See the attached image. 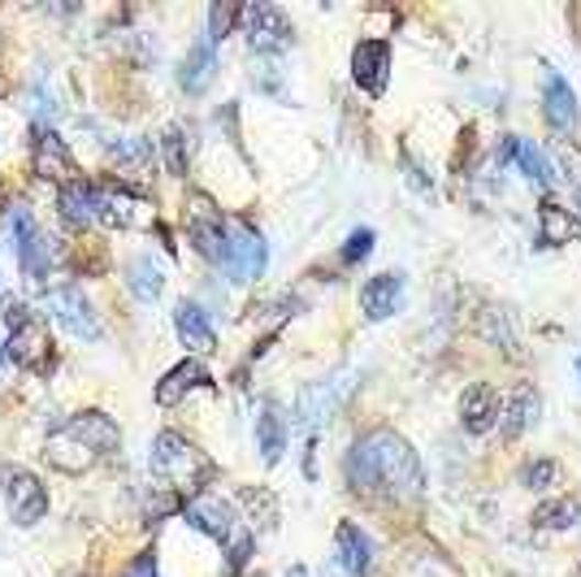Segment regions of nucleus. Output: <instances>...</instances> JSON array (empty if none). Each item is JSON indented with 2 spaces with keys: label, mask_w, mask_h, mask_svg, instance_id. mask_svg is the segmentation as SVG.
<instances>
[{
  "label": "nucleus",
  "mask_w": 581,
  "mask_h": 577,
  "mask_svg": "<svg viewBox=\"0 0 581 577\" xmlns=\"http://www.w3.org/2000/svg\"><path fill=\"white\" fill-rule=\"evenodd\" d=\"M234 18H239V9H230V4H213V9H209V44H221V40L230 35Z\"/></svg>",
  "instance_id": "7c9ffc66"
},
{
  "label": "nucleus",
  "mask_w": 581,
  "mask_h": 577,
  "mask_svg": "<svg viewBox=\"0 0 581 577\" xmlns=\"http://www.w3.org/2000/svg\"><path fill=\"white\" fill-rule=\"evenodd\" d=\"M234 283H252L265 274V239L252 230V226H234L230 230V243H226V261Z\"/></svg>",
  "instance_id": "9b49d317"
},
{
  "label": "nucleus",
  "mask_w": 581,
  "mask_h": 577,
  "mask_svg": "<svg viewBox=\"0 0 581 577\" xmlns=\"http://www.w3.org/2000/svg\"><path fill=\"white\" fill-rule=\"evenodd\" d=\"M239 18H243V35H248L252 53H278V48L290 44V22L283 9H274V4H248V9H239Z\"/></svg>",
  "instance_id": "1a4fd4ad"
},
{
  "label": "nucleus",
  "mask_w": 581,
  "mask_h": 577,
  "mask_svg": "<svg viewBox=\"0 0 581 577\" xmlns=\"http://www.w3.org/2000/svg\"><path fill=\"white\" fill-rule=\"evenodd\" d=\"M118 447H122L118 422H113L109 413H100V409H87V413H78L66 426H57V431L48 434L44 456H48L62 473H83V469H91L100 456H109V451H118Z\"/></svg>",
  "instance_id": "f03ea898"
},
{
  "label": "nucleus",
  "mask_w": 581,
  "mask_h": 577,
  "mask_svg": "<svg viewBox=\"0 0 581 577\" xmlns=\"http://www.w3.org/2000/svg\"><path fill=\"white\" fill-rule=\"evenodd\" d=\"M196 387H205V391H213V373L205 369L200 361H183V364H174L161 382H156V404H178L187 391H196Z\"/></svg>",
  "instance_id": "6ab92c4d"
},
{
  "label": "nucleus",
  "mask_w": 581,
  "mask_h": 577,
  "mask_svg": "<svg viewBox=\"0 0 581 577\" xmlns=\"http://www.w3.org/2000/svg\"><path fill=\"white\" fill-rule=\"evenodd\" d=\"M287 417H283V409L274 404V400H265L261 404V417H256V447H261V460L265 465H278L283 460V451H287Z\"/></svg>",
  "instance_id": "aec40b11"
},
{
  "label": "nucleus",
  "mask_w": 581,
  "mask_h": 577,
  "mask_svg": "<svg viewBox=\"0 0 581 577\" xmlns=\"http://www.w3.org/2000/svg\"><path fill=\"white\" fill-rule=\"evenodd\" d=\"M404 577H460V574H456V565H447L442 556H430V552H426V556H417V560L404 569Z\"/></svg>",
  "instance_id": "c756f323"
},
{
  "label": "nucleus",
  "mask_w": 581,
  "mask_h": 577,
  "mask_svg": "<svg viewBox=\"0 0 581 577\" xmlns=\"http://www.w3.org/2000/svg\"><path fill=\"white\" fill-rule=\"evenodd\" d=\"M369 252H373V230L361 226V230H352V235H348V243H343V261H348V265H357V261H364Z\"/></svg>",
  "instance_id": "2f4dec72"
},
{
  "label": "nucleus",
  "mask_w": 581,
  "mask_h": 577,
  "mask_svg": "<svg viewBox=\"0 0 581 577\" xmlns=\"http://www.w3.org/2000/svg\"><path fill=\"white\" fill-rule=\"evenodd\" d=\"M335 560L339 569L352 577H369L373 569V538L364 534L357 521H343L339 534H335Z\"/></svg>",
  "instance_id": "dca6fc26"
},
{
  "label": "nucleus",
  "mask_w": 581,
  "mask_h": 577,
  "mask_svg": "<svg viewBox=\"0 0 581 577\" xmlns=\"http://www.w3.org/2000/svg\"><path fill=\"white\" fill-rule=\"evenodd\" d=\"M500 413H504V395L491 382H473L460 395V426L469 434H491L500 426Z\"/></svg>",
  "instance_id": "ddd939ff"
},
{
  "label": "nucleus",
  "mask_w": 581,
  "mask_h": 577,
  "mask_svg": "<svg viewBox=\"0 0 581 577\" xmlns=\"http://www.w3.org/2000/svg\"><path fill=\"white\" fill-rule=\"evenodd\" d=\"M62 214H66V221H74V226H91L96 221V205H100V196H96V183L91 178H74V183H66L62 187Z\"/></svg>",
  "instance_id": "5701e85b"
},
{
  "label": "nucleus",
  "mask_w": 581,
  "mask_h": 577,
  "mask_svg": "<svg viewBox=\"0 0 581 577\" xmlns=\"http://www.w3.org/2000/svg\"><path fill=\"white\" fill-rule=\"evenodd\" d=\"M399 304H404V274H373L361 287V313L369 322L395 317Z\"/></svg>",
  "instance_id": "a211bd4d"
},
{
  "label": "nucleus",
  "mask_w": 581,
  "mask_h": 577,
  "mask_svg": "<svg viewBox=\"0 0 581 577\" xmlns=\"http://www.w3.org/2000/svg\"><path fill=\"white\" fill-rule=\"evenodd\" d=\"M187 235H191V243H196L200 257L226 261V243H230V235H226L221 214L213 209L209 196H191V209H187Z\"/></svg>",
  "instance_id": "9d476101"
},
{
  "label": "nucleus",
  "mask_w": 581,
  "mask_h": 577,
  "mask_svg": "<svg viewBox=\"0 0 581 577\" xmlns=\"http://www.w3.org/2000/svg\"><path fill=\"white\" fill-rule=\"evenodd\" d=\"M161 148H165V165H169V174H187V135L178 131V127H169L165 131V140H161Z\"/></svg>",
  "instance_id": "c85d7f7f"
},
{
  "label": "nucleus",
  "mask_w": 581,
  "mask_h": 577,
  "mask_svg": "<svg viewBox=\"0 0 581 577\" xmlns=\"http://www.w3.org/2000/svg\"><path fill=\"white\" fill-rule=\"evenodd\" d=\"M581 508L573 500H551V504H542L534 512V521L542 525V530H569V525H578Z\"/></svg>",
  "instance_id": "bb28decb"
},
{
  "label": "nucleus",
  "mask_w": 581,
  "mask_h": 577,
  "mask_svg": "<svg viewBox=\"0 0 581 577\" xmlns=\"http://www.w3.org/2000/svg\"><path fill=\"white\" fill-rule=\"evenodd\" d=\"M542 113L547 122L560 131V135H573L581 122V109H578V96L573 87L560 78V74H547V87H542Z\"/></svg>",
  "instance_id": "f3484780"
},
{
  "label": "nucleus",
  "mask_w": 581,
  "mask_h": 577,
  "mask_svg": "<svg viewBox=\"0 0 581 577\" xmlns=\"http://www.w3.org/2000/svg\"><path fill=\"white\" fill-rule=\"evenodd\" d=\"M560 465L556 460H534V465H525V473H520V482L529 487V491H547V487H560Z\"/></svg>",
  "instance_id": "cd10ccee"
},
{
  "label": "nucleus",
  "mask_w": 581,
  "mask_h": 577,
  "mask_svg": "<svg viewBox=\"0 0 581 577\" xmlns=\"http://www.w3.org/2000/svg\"><path fill=\"white\" fill-rule=\"evenodd\" d=\"M4 322H9V344H4V352L13 357L18 364H26V369H40V364L48 361V326H44V317L40 313H31V308H22L18 300H4Z\"/></svg>",
  "instance_id": "39448f33"
},
{
  "label": "nucleus",
  "mask_w": 581,
  "mask_h": 577,
  "mask_svg": "<svg viewBox=\"0 0 581 577\" xmlns=\"http://www.w3.org/2000/svg\"><path fill=\"white\" fill-rule=\"evenodd\" d=\"M152 469L169 482V487H178V491H205L200 482L205 478H213V460L196 447V443H187L183 434L165 431L156 434V443H152Z\"/></svg>",
  "instance_id": "7ed1b4c3"
},
{
  "label": "nucleus",
  "mask_w": 581,
  "mask_h": 577,
  "mask_svg": "<svg viewBox=\"0 0 581 577\" xmlns=\"http://www.w3.org/2000/svg\"><path fill=\"white\" fill-rule=\"evenodd\" d=\"M538 239L547 243V248H564L569 239H578V217L569 214L560 200H542L538 205Z\"/></svg>",
  "instance_id": "412c9836"
},
{
  "label": "nucleus",
  "mask_w": 581,
  "mask_h": 577,
  "mask_svg": "<svg viewBox=\"0 0 581 577\" xmlns=\"http://www.w3.org/2000/svg\"><path fill=\"white\" fill-rule=\"evenodd\" d=\"M578 373H581V361H578Z\"/></svg>",
  "instance_id": "e433bc0d"
},
{
  "label": "nucleus",
  "mask_w": 581,
  "mask_h": 577,
  "mask_svg": "<svg viewBox=\"0 0 581 577\" xmlns=\"http://www.w3.org/2000/svg\"><path fill=\"white\" fill-rule=\"evenodd\" d=\"M174 330H178V344H183L187 352H196V357L218 352V330H213L209 313H205L196 300H183V304L174 308Z\"/></svg>",
  "instance_id": "2eb2a0df"
},
{
  "label": "nucleus",
  "mask_w": 581,
  "mask_h": 577,
  "mask_svg": "<svg viewBox=\"0 0 581 577\" xmlns=\"http://www.w3.org/2000/svg\"><path fill=\"white\" fill-rule=\"evenodd\" d=\"M500 422H504V434H508V438L529 431V426L538 422V391H534V387H516L508 400H504Z\"/></svg>",
  "instance_id": "b1692460"
},
{
  "label": "nucleus",
  "mask_w": 581,
  "mask_h": 577,
  "mask_svg": "<svg viewBox=\"0 0 581 577\" xmlns=\"http://www.w3.org/2000/svg\"><path fill=\"white\" fill-rule=\"evenodd\" d=\"M9 230H13V243H18V265H22V274H26V279H48V274L57 270V261H62L57 239L44 235V230L35 226V217H31L26 205H13V209H9Z\"/></svg>",
  "instance_id": "20e7f679"
},
{
  "label": "nucleus",
  "mask_w": 581,
  "mask_h": 577,
  "mask_svg": "<svg viewBox=\"0 0 581 577\" xmlns=\"http://www.w3.org/2000/svg\"><path fill=\"white\" fill-rule=\"evenodd\" d=\"M31 156H35V174L40 178H53V183H74L78 170H74V156L66 140L53 131V127H35V140H31Z\"/></svg>",
  "instance_id": "f8f14e48"
},
{
  "label": "nucleus",
  "mask_w": 581,
  "mask_h": 577,
  "mask_svg": "<svg viewBox=\"0 0 581 577\" xmlns=\"http://www.w3.org/2000/svg\"><path fill=\"white\" fill-rule=\"evenodd\" d=\"M348 482H352L361 496L391 500V504H417V500L426 496L421 460H417L413 443L395 431H369L352 443Z\"/></svg>",
  "instance_id": "f257e3e1"
},
{
  "label": "nucleus",
  "mask_w": 581,
  "mask_h": 577,
  "mask_svg": "<svg viewBox=\"0 0 581 577\" xmlns=\"http://www.w3.org/2000/svg\"><path fill=\"white\" fill-rule=\"evenodd\" d=\"M352 78H357L361 91L382 96L386 91V78H391V44L386 40H361L352 48Z\"/></svg>",
  "instance_id": "4468645a"
},
{
  "label": "nucleus",
  "mask_w": 581,
  "mask_h": 577,
  "mask_svg": "<svg viewBox=\"0 0 581 577\" xmlns=\"http://www.w3.org/2000/svg\"><path fill=\"white\" fill-rule=\"evenodd\" d=\"M127 577H156V556H152V552H144V556H140V560L127 569Z\"/></svg>",
  "instance_id": "72a5a7b5"
},
{
  "label": "nucleus",
  "mask_w": 581,
  "mask_h": 577,
  "mask_svg": "<svg viewBox=\"0 0 581 577\" xmlns=\"http://www.w3.org/2000/svg\"><path fill=\"white\" fill-rule=\"evenodd\" d=\"M0 369H4V344H0Z\"/></svg>",
  "instance_id": "c9c22d12"
},
{
  "label": "nucleus",
  "mask_w": 581,
  "mask_h": 577,
  "mask_svg": "<svg viewBox=\"0 0 581 577\" xmlns=\"http://www.w3.org/2000/svg\"><path fill=\"white\" fill-rule=\"evenodd\" d=\"M44 308L70 330L74 339H87V344L100 339V322H96V313H91V300L78 287H48L44 291Z\"/></svg>",
  "instance_id": "6e6552de"
},
{
  "label": "nucleus",
  "mask_w": 581,
  "mask_h": 577,
  "mask_svg": "<svg viewBox=\"0 0 581 577\" xmlns=\"http://www.w3.org/2000/svg\"><path fill=\"white\" fill-rule=\"evenodd\" d=\"M213 74H218V53H213V44H196V48L187 53L183 70H178V83H183L187 96H205L209 83H213Z\"/></svg>",
  "instance_id": "4be33fe9"
},
{
  "label": "nucleus",
  "mask_w": 581,
  "mask_h": 577,
  "mask_svg": "<svg viewBox=\"0 0 581 577\" xmlns=\"http://www.w3.org/2000/svg\"><path fill=\"white\" fill-rule=\"evenodd\" d=\"M504 156H512V161L520 165V174H525L529 183H538V187H551V183H556L547 156L529 144V140H508V144H504ZM504 156H500V161H504Z\"/></svg>",
  "instance_id": "393cba45"
},
{
  "label": "nucleus",
  "mask_w": 581,
  "mask_h": 577,
  "mask_svg": "<svg viewBox=\"0 0 581 577\" xmlns=\"http://www.w3.org/2000/svg\"><path fill=\"white\" fill-rule=\"evenodd\" d=\"M287 577H308V574H304V569H290V574Z\"/></svg>",
  "instance_id": "f704fd0d"
},
{
  "label": "nucleus",
  "mask_w": 581,
  "mask_h": 577,
  "mask_svg": "<svg viewBox=\"0 0 581 577\" xmlns=\"http://www.w3.org/2000/svg\"><path fill=\"white\" fill-rule=\"evenodd\" d=\"M183 516H187V525L191 530H200V534H209L213 543H234L239 538V512L230 508V500H221L218 491H196V496H187V504H183Z\"/></svg>",
  "instance_id": "0eeeda50"
},
{
  "label": "nucleus",
  "mask_w": 581,
  "mask_h": 577,
  "mask_svg": "<svg viewBox=\"0 0 581 577\" xmlns=\"http://www.w3.org/2000/svg\"><path fill=\"white\" fill-rule=\"evenodd\" d=\"M0 491H4V508H9V516H13L18 525L44 521V512H48V491H44V482H40L31 469H22V465H0Z\"/></svg>",
  "instance_id": "423d86ee"
},
{
  "label": "nucleus",
  "mask_w": 581,
  "mask_h": 577,
  "mask_svg": "<svg viewBox=\"0 0 581 577\" xmlns=\"http://www.w3.org/2000/svg\"><path fill=\"white\" fill-rule=\"evenodd\" d=\"M127 287H131L135 300L152 304V300H161V291H165V274L152 265V257H140V261L127 265Z\"/></svg>",
  "instance_id": "a878e982"
},
{
  "label": "nucleus",
  "mask_w": 581,
  "mask_h": 577,
  "mask_svg": "<svg viewBox=\"0 0 581 577\" xmlns=\"http://www.w3.org/2000/svg\"><path fill=\"white\" fill-rule=\"evenodd\" d=\"M560 165H564V178L573 183V196H578V205H581V148L578 144L560 148Z\"/></svg>",
  "instance_id": "473e14b6"
}]
</instances>
